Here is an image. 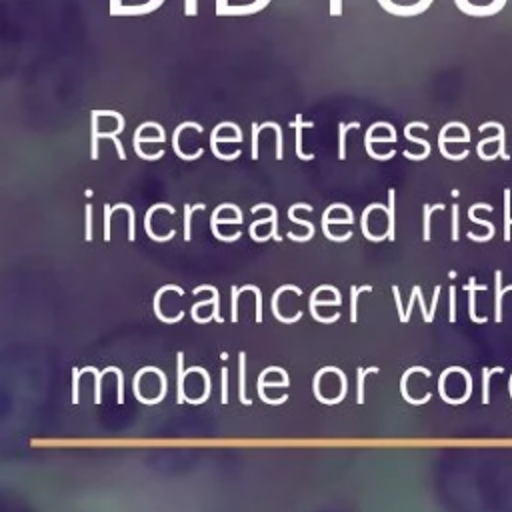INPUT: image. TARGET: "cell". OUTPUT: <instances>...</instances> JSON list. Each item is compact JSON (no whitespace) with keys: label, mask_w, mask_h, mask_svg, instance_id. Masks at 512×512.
Instances as JSON below:
<instances>
[{"label":"cell","mask_w":512,"mask_h":512,"mask_svg":"<svg viewBox=\"0 0 512 512\" xmlns=\"http://www.w3.org/2000/svg\"><path fill=\"white\" fill-rule=\"evenodd\" d=\"M456 2V6L464 12V14H468V16H476V8L472 6V4H468V0H454Z\"/></svg>","instance_id":"cell-44"},{"label":"cell","mask_w":512,"mask_h":512,"mask_svg":"<svg viewBox=\"0 0 512 512\" xmlns=\"http://www.w3.org/2000/svg\"><path fill=\"white\" fill-rule=\"evenodd\" d=\"M448 322H456V288L450 286L448 288Z\"/></svg>","instance_id":"cell-35"},{"label":"cell","mask_w":512,"mask_h":512,"mask_svg":"<svg viewBox=\"0 0 512 512\" xmlns=\"http://www.w3.org/2000/svg\"><path fill=\"white\" fill-rule=\"evenodd\" d=\"M156 210H168L170 214H174L176 210H174V206H170V204H166V202H158V204H152L148 210H146V216H144V230H146V234H148V238H152L154 242H166V240H170V238H174V230H170L168 234H164V236H158L156 232H152V228H150V218H152V214L156 212Z\"/></svg>","instance_id":"cell-8"},{"label":"cell","mask_w":512,"mask_h":512,"mask_svg":"<svg viewBox=\"0 0 512 512\" xmlns=\"http://www.w3.org/2000/svg\"><path fill=\"white\" fill-rule=\"evenodd\" d=\"M508 394H510V398H512V374H510V380H508Z\"/></svg>","instance_id":"cell-50"},{"label":"cell","mask_w":512,"mask_h":512,"mask_svg":"<svg viewBox=\"0 0 512 512\" xmlns=\"http://www.w3.org/2000/svg\"><path fill=\"white\" fill-rule=\"evenodd\" d=\"M464 290L468 292V314H470V320L476 322V324H486L488 318L476 314V292H484L486 284H478L476 276H470L468 284H464Z\"/></svg>","instance_id":"cell-4"},{"label":"cell","mask_w":512,"mask_h":512,"mask_svg":"<svg viewBox=\"0 0 512 512\" xmlns=\"http://www.w3.org/2000/svg\"><path fill=\"white\" fill-rule=\"evenodd\" d=\"M238 358V396L244 406H250L252 400L246 398V352H240Z\"/></svg>","instance_id":"cell-14"},{"label":"cell","mask_w":512,"mask_h":512,"mask_svg":"<svg viewBox=\"0 0 512 512\" xmlns=\"http://www.w3.org/2000/svg\"><path fill=\"white\" fill-rule=\"evenodd\" d=\"M226 2H228V0H218V6H216V12H218V14L226 8Z\"/></svg>","instance_id":"cell-49"},{"label":"cell","mask_w":512,"mask_h":512,"mask_svg":"<svg viewBox=\"0 0 512 512\" xmlns=\"http://www.w3.org/2000/svg\"><path fill=\"white\" fill-rule=\"evenodd\" d=\"M394 206H396V192L394 188L388 190V204H386V218H388V228H386V238L394 240L396 232H394Z\"/></svg>","instance_id":"cell-17"},{"label":"cell","mask_w":512,"mask_h":512,"mask_svg":"<svg viewBox=\"0 0 512 512\" xmlns=\"http://www.w3.org/2000/svg\"><path fill=\"white\" fill-rule=\"evenodd\" d=\"M298 208H302V210H308V212H312L314 208H312L310 204H306V202H296V204H292V206L288 208V218H290L292 222L300 224V226H306V228H308V234H306V236H296V234L288 232V238H290V240H296V242H308V240L314 236V224H312V222H308V220L296 218V216H294V212H296Z\"/></svg>","instance_id":"cell-7"},{"label":"cell","mask_w":512,"mask_h":512,"mask_svg":"<svg viewBox=\"0 0 512 512\" xmlns=\"http://www.w3.org/2000/svg\"><path fill=\"white\" fill-rule=\"evenodd\" d=\"M392 294H394V300H396L398 318H400V322H402V320H404V304H402V298H400V290H398V286H396V284L392 286Z\"/></svg>","instance_id":"cell-41"},{"label":"cell","mask_w":512,"mask_h":512,"mask_svg":"<svg viewBox=\"0 0 512 512\" xmlns=\"http://www.w3.org/2000/svg\"><path fill=\"white\" fill-rule=\"evenodd\" d=\"M510 228H512V218H510Z\"/></svg>","instance_id":"cell-51"},{"label":"cell","mask_w":512,"mask_h":512,"mask_svg":"<svg viewBox=\"0 0 512 512\" xmlns=\"http://www.w3.org/2000/svg\"><path fill=\"white\" fill-rule=\"evenodd\" d=\"M84 238L90 242L92 240V204H86V234Z\"/></svg>","instance_id":"cell-42"},{"label":"cell","mask_w":512,"mask_h":512,"mask_svg":"<svg viewBox=\"0 0 512 512\" xmlns=\"http://www.w3.org/2000/svg\"><path fill=\"white\" fill-rule=\"evenodd\" d=\"M410 374H424L426 378H430L432 374H430V370H426V368H422V366H412V368H408L402 376H400V394H402V398L408 402V404H414V406H424L430 398H432V392H428L424 398H420V400H414V398H410V394H408V388H406V382H408V376Z\"/></svg>","instance_id":"cell-5"},{"label":"cell","mask_w":512,"mask_h":512,"mask_svg":"<svg viewBox=\"0 0 512 512\" xmlns=\"http://www.w3.org/2000/svg\"><path fill=\"white\" fill-rule=\"evenodd\" d=\"M106 116H112L118 120V126L112 130V132H98V138H104V140H112L114 146H116V152L120 156V160H126V152H124V146L122 142L118 140V134L124 132V116L120 112H114V110H104Z\"/></svg>","instance_id":"cell-6"},{"label":"cell","mask_w":512,"mask_h":512,"mask_svg":"<svg viewBox=\"0 0 512 512\" xmlns=\"http://www.w3.org/2000/svg\"><path fill=\"white\" fill-rule=\"evenodd\" d=\"M458 216H460V210H458V204H452V224H450V238L456 242L458 236H460V230H458Z\"/></svg>","instance_id":"cell-34"},{"label":"cell","mask_w":512,"mask_h":512,"mask_svg":"<svg viewBox=\"0 0 512 512\" xmlns=\"http://www.w3.org/2000/svg\"><path fill=\"white\" fill-rule=\"evenodd\" d=\"M262 208H268L270 210V238H274L276 242H280L282 238H280V234H278V210H276V206H272V204H256L254 208H252V212H258V210H262Z\"/></svg>","instance_id":"cell-21"},{"label":"cell","mask_w":512,"mask_h":512,"mask_svg":"<svg viewBox=\"0 0 512 512\" xmlns=\"http://www.w3.org/2000/svg\"><path fill=\"white\" fill-rule=\"evenodd\" d=\"M376 128H380V122H374L368 130H366V134H364V148H366V152H368V156L370 158H374V160H390V158H394V154H396V150H390V152H386V154H376L374 152V148H372V142H384V144H394L396 140L392 138V136H382V138H374V130Z\"/></svg>","instance_id":"cell-3"},{"label":"cell","mask_w":512,"mask_h":512,"mask_svg":"<svg viewBox=\"0 0 512 512\" xmlns=\"http://www.w3.org/2000/svg\"><path fill=\"white\" fill-rule=\"evenodd\" d=\"M304 126H314V122H304L302 120V114H296V118L292 120V128L296 130V156L300 158V160H314V154H304V150H302V128Z\"/></svg>","instance_id":"cell-13"},{"label":"cell","mask_w":512,"mask_h":512,"mask_svg":"<svg viewBox=\"0 0 512 512\" xmlns=\"http://www.w3.org/2000/svg\"><path fill=\"white\" fill-rule=\"evenodd\" d=\"M224 208H230V204L224 202V204H220V206L214 208V212H212V216H210V230H212V234H214L218 240H222V242H234V240L240 238V232H236L234 236H224V234L218 230V214H220Z\"/></svg>","instance_id":"cell-15"},{"label":"cell","mask_w":512,"mask_h":512,"mask_svg":"<svg viewBox=\"0 0 512 512\" xmlns=\"http://www.w3.org/2000/svg\"><path fill=\"white\" fill-rule=\"evenodd\" d=\"M478 208H482V210H486V212H492V206H490L488 202H476V204H472V206L468 208V218H470L472 222H476V224L484 226L488 232H486L484 236H476L474 232H466V236H468L470 240H476V242H488V240L494 236L496 228H494V224H492V222H488V220H484V218H478V216H474V212H476Z\"/></svg>","instance_id":"cell-1"},{"label":"cell","mask_w":512,"mask_h":512,"mask_svg":"<svg viewBox=\"0 0 512 512\" xmlns=\"http://www.w3.org/2000/svg\"><path fill=\"white\" fill-rule=\"evenodd\" d=\"M262 126L258 122L252 124V158L256 160L258 158V134H260Z\"/></svg>","instance_id":"cell-38"},{"label":"cell","mask_w":512,"mask_h":512,"mask_svg":"<svg viewBox=\"0 0 512 512\" xmlns=\"http://www.w3.org/2000/svg\"><path fill=\"white\" fill-rule=\"evenodd\" d=\"M270 4V0H256V2H252L250 6H230V8H224L220 14H254V12H258V10H262V8H266Z\"/></svg>","instance_id":"cell-19"},{"label":"cell","mask_w":512,"mask_h":512,"mask_svg":"<svg viewBox=\"0 0 512 512\" xmlns=\"http://www.w3.org/2000/svg\"><path fill=\"white\" fill-rule=\"evenodd\" d=\"M436 210H444V204L438 202V204H424V240L430 242V218H432V212Z\"/></svg>","instance_id":"cell-28"},{"label":"cell","mask_w":512,"mask_h":512,"mask_svg":"<svg viewBox=\"0 0 512 512\" xmlns=\"http://www.w3.org/2000/svg\"><path fill=\"white\" fill-rule=\"evenodd\" d=\"M88 372L96 376V380H94V402H96V404H100V400H102V396H100V380H102V376H104V374H102V372H98L94 366H86V368H82V370H80V374H88Z\"/></svg>","instance_id":"cell-32"},{"label":"cell","mask_w":512,"mask_h":512,"mask_svg":"<svg viewBox=\"0 0 512 512\" xmlns=\"http://www.w3.org/2000/svg\"><path fill=\"white\" fill-rule=\"evenodd\" d=\"M146 128V122L144 124H140L138 128H136V132H134V136H132V146H134V152H136V156L138 158H142V160H150V162H154V160H158V158H162L164 156V150H158L156 154H146L144 150H142V142H166V136H156V138H142V130Z\"/></svg>","instance_id":"cell-2"},{"label":"cell","mask_w":512,"mask_h":512,"mask_svg":"<svg viewBox=\"0 0 512 512\" xmlns=\"http://www.w3.org/2000/svg\"><path fill=\"white\" fill-rule=\"evenodd\" d=\"M366 368H358V380H356V392H358V404H364V378H366Z\"/></svg>","instance_id":"cell-37"},{"label":"cell","mask_w":512,"mask_h":512,"mask_svg":"<svg viewBox=\"0 0 512 512\" xmlns=\"http://www.w3.org/2000/svg\"><path fill=\"white\" fill-rule=\"evenodd\" d=\"M222 128H224V122H220L218 126H214L212 132H210V148H212V154H214L216 158H220V160H236V158L240 156V150H236V152H232V154H222V152L218 150L216 136H218V132H220Z\"/></svg>","instance_id":"cell-18"},{"label":"cell","mask_w":512,"mask_h":512,"mask_svg":"<svg viewBox=\"0 0 512 512\" xmlns=\"http://www.w3.org/2000/svg\"><path fill=\"white\" fill-rule=\"evenodd\" d=\"M372 292V286H350V320L352 324L358 320V294Z\"/></svg>","instance_id":"cell-24"},{"label":"cell","mask_w":512,"mask_h":512,"mask_svg":"<svg viewBox=\"0 0 512 512\" xmlns=\"http://www.w3.org/2000/svg\"><path fill=\"white\" fill-rule=\"evenodd\" d=\"M412 128H414V122H410V124H408V126L404 128V136H406V140H410V142H416V144H420V146L424 148V152H422V158H428V156H430V144H428V140L412 136Z\"/></svg>","instance_id":"cell-31"},{"label":"cell","mask_w":512,"mask_h":512,"mask_svg":"<svg viewBox=\"0 0 512 512\" xmlns=\"http://www.w3.org/2000/svg\"><path fill=\"white\" fill-rule=\"evenodd\" d=\"M510 200H512V190L504 188V242H510Z\"/></svg>","instance_id":"cell-27"},{"label":"cell","mask_w":512,"mask_h":512,"mask_svg":"<svg viewBox=\"0 0 512 512\" xmlns=\"http://www.w3.org/2000/svg\"><path fill=\"white\" fill-rule=\"evenodd\" d=\"M494 140H498V134H496V136H486V138H482V140L476 144V152H478L480 160H492V154H484V146L490 144V142H494Z\"/></svg>","instance_id":"cell-36"},{"label":"cell","mask_w":512,"mask_h":512,"mask_svg":"<svg viewBox=\"0 0 512 512\" xmlns=\"http://www.w3.org/2000/svg\"><path fill=\"white\" fill-rule=\"evenodd\" d=\"M72 374H74V376H72V402L78 404V394H80V392H78V390H80V386H78V384H80V370L74 368Z\"/></svg>","instance_id":"cell-39"},{"label":"cell","mask_w":512,"mask_h":512,"mask_svg":"<svg viewBox=\"0 0 512 512\" xmlns=\"http://www.w3.org/2000/svg\"><path fill=\"white\" fill-rule=\"evenodd\" d=\"M504 368L496 366V368H484L482 370V404L486 406L490 402V376L492 374H502Z\"/></svg>","instance_id":"cell-22"},{"label":"cell","mask_w":512,"mask_h":512,"mask_svg":"<svg viewBox=\"0 0 512 512\" xmlns=\"http://www.w3.org/2000/svg\"><path fill=\"white\" fill-rule=\"evenodd\" d=\"M414 302H416V292L412 290V294H410V302H408V306L404 308V320H402V324H406V322L410 320V312H412V306H414Z\"/></svg>","instance_id":"cell-46"},{"label":"cell","mask_w":512,"mask_h":512,"mask_svg":"<svg viewBox=\"0 0 512 512\" xmlns=\"http://www.w3.org/2000/svg\"><path fill=\"white\" fill-rule=\"evenodd\" d=\"M412 290L416 292V300H418V304H420V310H422V316H424V322L426 324H430L434 318L430 316V310L426 308V304H424V296H422V288L416 284V286H412Z\"/></svg>","instance_id":"cell-33"},{"label":"cell","mask_w":512,"mask_h":512,"mask_svg":"<svg viewBox=\"0 0 512 512\" xmlns=\"http://www.w3.org/2000/svg\"><path fill=\"white\" fill-rule=\"evenodd\" d=\"M262 128H274V132H276V160H282V156H284V138H282V128H280V124L278 122H274V120H270V122H264V124H260Z\"/></svg>","instance_id":"cell-26"},{"label":"cell","mask_w":512,"mask_h":512,"mask_svg":"<svg viewBox=\"0 0 512 512\" xmlns=\"http://www.w3.org/2000/svg\"><path fill=\"white\" fill-rule=\"evenodd\" d=\"M184 128H194L196 132H202L204 128H202V124H198V122H182V124L176 126V130H174V134H172V148H174L176 156L182 158V160H196V158L202 156V148H200L198 152H194V154H184V152L180 150V142H178V140H180V134H182Z\"/></svg>","instance_id":"cell-9"},{"label":"cell","mask_w":512,"mask_h":512,"mask_svg":"<svg viewBox=\"0 0 512 512\" xmlns=\"http://www.w3.org/2000/svg\"><path fill=\"white\" fill-rule=\"evenodd\" d=\"M504 4H506V0H494L490 6H484V8H486V16H492V14L500 12Z\"/></svg>","instance_id":"cell-45"},{"label":"cell","mask_w":512,"mask_h":512,"mask_svg":"<svg viewBox=\"0 0 512 512\" xmlns=\"http://www.w3.org/2000/svg\"><path fill=\"white\" fill-rule=\"evenodd\" d=\"M506 292H512V284L502 286V270H496L494 272V320H496V324L502 322V298Z\"/></svg>","instance_id":"cell-11"},{"label":"cell","mask_w":512,"mask_h":512,"mask_svg":"<svg viewBox=\"0 0 512 512\" xmlns=\"http://www.w3.org/2000/svg\"><path fill=\"white\" fill-rule=\"evenodd\" d=\"M182 362H184V354L178 352V404H182V402L188 400V396H186V392H184V378H186V374H184Z\"/></svg>","instance_id":"cell-29"},{"label":"cell","mask_w":512,"mask_h":512,"mask_svg":"<svg viewBox=\"0 0 512 512\" xmlns=\"http://www.w3.org/2000/svg\"><path fill=\"white\" fill-rule=\"evenodd\" d=\"M194 210H204V204L202 202H198L194 206L184 204V240H190V220H192Z\"/></svg>","instance_id":"cell-30"},{"label":"cell","mask_w":512,"mask_h":512,"mask_svg":"<svg viewBox=\"0 0 512 512\" xmlns=\"http://www.w3.org/2000/svg\"><path fill=\"white\" fill-rule=\"evenodd\" d=\"M488 128H496V134H498V150H496V154H498V158L510 160V156L506 152V130H504V126L500 122H496V120H488V122H482L478 126V132H484Z\"/></svg>","instance_id":"cell-12"},{"label":"cell","mask_w":512,"mask_h":512,"mask_svg":"<svg viewBox=\"0 0 512 512\" xmlns=\"http://www.w3.org/2000/svg\"><path fill=\"white\" fill-rule=\"evenodd\" d=\"M202 290H210L212 292V320H216L218 324L222 322V316H220V292H218V288H214V286H210V284H206V286H196L194 288V294H198V292H202Z\"/></svg>","instance_id":"cell-20"},{"label":"cell","mask_w":512,"mask_h":512,"mask_svg":"<svg viewBox=\"0 0 512 512\" xmlns=\"http://www.w3.org/2000/svg\"><path fill=\"white\" fill-rule=\"evenodd\" d=\"M288 290H290V292H296L298 296L302 294V290H300L298 286H294V284H284V286L276 288V290H274V294H272V312H274V318H276V320H280L282 324H292V322H296V320H300V318H302V312H296L292 318H286V316H282V314H280V310H278V298H280V294H282V292H288Z\"/></svg>","instance_id":"cell-10"},{"label":"cell","mask_w":512,"mask_h":512,"mask_svg":"<svg viewBox=\"0 0 512 512\" xmlns=\"http://www.w3.org/2000/svg\"><path fill=\"white\" fill-rule=\"evenodd\" d=\"M350 128H360V122H350V124L340 122V124H338V158H340V160L346 158V132H348Z\"/></svg>","instance_id":"cell-23"},{"label":"cell","mask_w":512,"mask_h":512,"mask_svg":"<svg viewBox=\"0 0 512 512\" xmlns=\"http://www.w3.org/2000/svg\"><path fill=\"white\" fill-rule=\"evenodd\" d=\"M164 0H150L142 6H120L116 10H112V14H148L152 10H156Z\"/></svg>","instance_id":"cell-16"},{"label":"cell","mask_w":512,"mask_h":512,"mask_svg":"<svg viewBox=\"0 0 512 512\" xmlns=\"http://www.w3.org/2000/svg\"><path fill=\"white\" fill-rule=\"evenodd\" d=\"M342 12V0H330V14L340 16Z\"/></svg>","instance_id":"cell-48"},{"label":"cell","mask_w":512,"mask_h":512,"mask_svg":"<svg viewBox=\"0 0 512 512\" xmlns=\"http://www.w3.org/2000/svg\"><path fill=\"white\" fill-rule=\"evenodd\" d=\"M98 118H100V110L92 112V130H90V156L92 160L98 158Z\"/></svg>","instance_id":"cell-25"},{"label":"cell","mask_w":512,"mask_h":512,"mask_svg":"<svg viewBox=\"0 0 512 512\" xmlns=\"http://www.w3.org/2000/svg\"><path fill=\"white\" fill-rule=\"evenodd\" d=\"M110 218H112V206L104 204V240H110Z\"/></svg>","instance_id":"cell-40"},{"label":"cell","mask_w":512,"mask_h":512,"mask_svg":"<svg viewBox=\"0 0 512 512\" xmlns=\"http://www.w3.org/2000/svg\"><path fill=\"white\" fill-rule=\"evenodd\" d=\"M198 0H184V12L188 14V16H194L196 14V10H198Z\"/></svg>","instance_id":"cell-47"},{"label":"cell","mask_w":512,"mask_h":512,"mask_svg":"<svg viewBox=\"0 0 512 512\" xmlns=\"http://www.w3.org/2000/svg\"><path fill=\"white\" fill-rule=\"evenodd\" d=\"M220 374H222V404H228V368H222Z\"/></svg>","instance_id":"cell-43"}]
</instances>
